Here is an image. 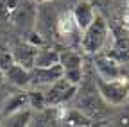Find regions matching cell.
Returning <instances> with one entry per match:
<instances>
[{"mask_svg": "<svg viewBox=\"0 0 129 127\" xmlns=\"http://www.w3.org/2000/svg\"><path fill=\"white\" fill-rule=\"evenodd\" d=\"M74 107L84 113L88 118L99 122L106 116H109V104L104 102V99L99 95L95 86L93 75H83L81 82L77 84V91L74 95Z\"/></svg>", "mask_w": 129, "mask_h": 127, "instance_id": "cell-1", "label": "cell"}, {"mask_svg": "<svg viewBox=\"0 0 129 127\" xmlns=\"http://www.w3.org/2000/svg\"><path fill=\"white\" fill-rule=\"evenodd\" d=\"M113 32L108 27V22L101 16V14H95L93 22L83 30V36H81V49L86 54L95 56L101 54L104 50V47L108 45V41L111 39Z\"/></svg>", "mask_w": 129, "mask_h": 127, "instance_id": "cell-2", "label": "cell"}, {"mask_svg": "<svg viewBox=\"0 0 129 127\" xmlns=\"http://www.w3.org/2000/svg\"><path fill=\"white\" fill-rule=\"evenodd\" d=\"M95 86L99 95L109 106H122L129 99V79H117V81H104L93 75Z\"/></svg>", "mask_w": 129, "mask_h": 127, "instance_id": "cell-3", "label": "cell"}, {"mask_svg": "<svg viewBox=\"0 0 129 127\" xmlns=\"http://www.w3.org/2000/svg\"><path fill=\"white\" fill-rule=\"evenodd\" d=\"M59 65L63 68V77L74 86H77L83 79L84 72H83V56L79 52H74V50H64V52H59Z\"/></svg>", "mask_w": 129, "mask_h": 127, "instance_id": "cell-4", "label": "cell"}, {"mask_svg": "<svg viewBox=\"0 0 129 127\" xmlns=\"http://www.w3.org/2000/svg\"><path fill=\"white\" fill-rule=\"evenodd\" d=\"M93 70L95 75L104 81H117V79H129L122 68L120 63H117L108 54H95L93 56Z\"/></svg>", "mask_w": 129, "mask_h": 127, "instance_id": "cell-5", "label": "cell"}, {"mask_svg": "<svg viewBox=\"0 0 129 127\" xmlns=\"http://www.w3.org/2000/svg\"><path fill=\"white\" fill-rule=\"evenodd\" d=\"M75 91H77V86L70 84L64 77H61L45 90L47 106H61L64 102H68V100L74 99Z\"/></svg>", "mask_w": 129, "mask_h": 127, "instance_id": "cell-6", "label": "cell"}, {"mask_svg": "<svg viewBox=\"0 0 129 127\" xmlns=\"http://www.w3.org/2000/svg\"><path fill=\"white\" fill-rule=\"evenodd\" d=\"M36 18H38V13H36V7L30 0H20V4L16 6V9L11 13L13 23L18 29H23V30H27L34 25Z\"/></svg>", "mask_w": 129, "mask_h": 127, "instance_id": "cell-7", "label": "cell"}, {"mask_svg": "<svg viewBox=\"0 0 129 127\" xmlns=\"http://www.w3.org/2000/svg\"><path fill=\"white\" fill-rule=\"evenodd\" d=\"M63 77V68L61 65H54V66H45V68H30V86H50L52 82H56L57 79Z\"/></svg>", "mask_w": 129, "mask_h": 127, "instance_id": "cell-8", "label": "cell"}, {"mask_svg": "<svg viewBox=\"0 0 129 127\" xmlns=\"http://www.w3.org/2000/svg\"><path fill=\"white\" fill-rule=\"evenodd\" d=\"M36 52H38V47L30 45L29 41H25V43H16V45L13 47V50H11L14 63H16V65H20V66H23V68H27V70H30L32 66H34Z\"/></svg>", "mask_w": 129, "mask_h": 127, "instance_id": "cell-9", "label": "cell"}, {"mask_svg": "<svg viewBox=\"0 0 129 127\" xmlns=\"http://www.w3.org/2000/svg\"><path fill=\"white\" fill-rule=\"evenodd\" d=\"M111 49L108 50V56L113 57L120 65H129V36L127 34H117L111 38Z\"/></svg>", "mask_w": 129, "mask_h": 127, "instance_id": "cell-10", "label": "cell"}, {"mask_svg": "<svg viewBox=\"0 0 129 127\" xmlns=\"http://www.w3.org/2000/svg\"><path fill=\"white\" fill-rule=\"evenodd\" d=\"M95 7L90 4V2H86V0H83V2H79L75 7H74V11H72V16H74V22H75V25H77V29L83 32V30L93 22V18H95Z\"/></svg>", "mask_w": 129, "mask_h": 127, "instance_id": "cell-11", "label": "cell"}, {"mask_svg": "<svg viewBox=\"0 0 129 127\" xmlns=\"http://www.w3.org/2000/svg\"><path fill=\"white\" fill-rule=\"evenodd\" d=\"M4 79L9 84L23 90V88L30 86V70H27V68H23V66H20V65L14 63V65H11L4 72Z\"/></svg>", "mask_w": 129, "mask_h": 127, "instance_id": "cell-12", "label": "cell"}, {"mask_svg": "<svg viewBox=\"0 0 129 127\" xmlns=\"http://www.w3.org/2000/svg\"><path fill=\"white\" fill-rule=\"evenodd\" d=\"M29 107V99H27V91H16L4 100L2 104V116H7L11 113L22 111Z\"/></svg>", "mask_w": 129, "mask_h": 127, "instance_id": "cell-13", "label": "cell"}, {"mask_svg": "<svg viewBox=\"0 0 129 127\" xmlns=\"http://www.w3.org/2000/svg\"><path fill=\"white\" fill-rule=\"evenodd\" d=\"M32 120V109H22L16 111V113H11L7 116H2V122H0V127H29Z\"/></svg>", "mask_w": 129, "mask_h": 127, "instance_id": "cell-14", "label": "cell"}, {"mask_svg": "<svg viewBox=\"0 0 129 127\" xmlns=\"http://www.w3.org/2000/svg\"><path fill=\"white\" fill-rule=\"evenodd\" d=\"M54 65H59V52H56L54 49H38L34 57V66L45 68V66H54Z\"/></svg>", "mask_w": 129, "mask_h": 127, "instance_id": "cell-15", "label": "cell"}, {"mask_svg": "<svg viewBox=\"0 0 129 127\" xmlns=\"http://www.w3.org/2000/svg\"><path fill=\"white\" fill-rule=\"evenodd\" d=\"M27 99H29V107L30 109H45L47 107V97L45 91L32 86V90L27 91Z\"/></svg>", "mask_w": 129, "mask_h": 127, "instance_id": "cell-16", "label": "cell"}, {"mask_svg": "<svg viewBox=\"0 0 129 127\" xmlns=\"http://www.w3.org/2000/svg\"><path fill=\"white\" fill-rule=\"evenodd\" d=\"M57 30H59V34L64 36V38H70L72 34L81 32V30L77 29V25H75V22H74V16H72V14H64V16L59 18V22H57Z\"/></svg>", "mask_w": 129, "mask_h": 127, "instance_id": "cell-17", "label": "cell"}, {"mask_svg": "<svg viewBox=\"0 0 129 127\" xmlns=\"http://www.w3.org/2000/svg\"><path fill=\"white\" fill-rule=\"evenodd\" d=\"M11 65H14V59H13V54H11V50H0V72H6Z\"/></svg>", "mask_w": 129, "mask_h": 127, "instance_id": "cell-18", "label": "cell"}, {"mask_svg": "<svg viewBox=\"0 0 129 127\" xmlns=\"http://www.w3.org/2000/svg\"><path fill=\"white\" fill-rule=\"evenodd\" d=\"M4 81H6V79H4V73H2V72H0V88H2V84H4Z\"/></svg>", "mask_w": 129, "mask_h": 127, "instance_id": "cell-19", "label": "cell"}, {"mask_svg": "<svg viewBox=\"0 0 129 127\" xmlns=\"http://www.w3.org/2000/svg\"><path fill=\"white\" fill-rule=\"evenodd\" d=\"M125 27H127V30H129V13H127V18H125Z\"/></svg>", "mask_w": 129, "mask_h": 127, "instance_id": "cell-20", "label": "cell"}, {"mask_svg": "<svg viewBox=\"0 0 129 127\" xmlns=\"http://www.w3.org/2000/svg\"><path fill=\"white\" fill-rule=\"evenodd\" d=\"M127 2H129V0H127Z\"/></svg>", "mask_w": 129, "mask_h": 127, "instance_id": "cell-21", "label": "cell"}]
</instances>
